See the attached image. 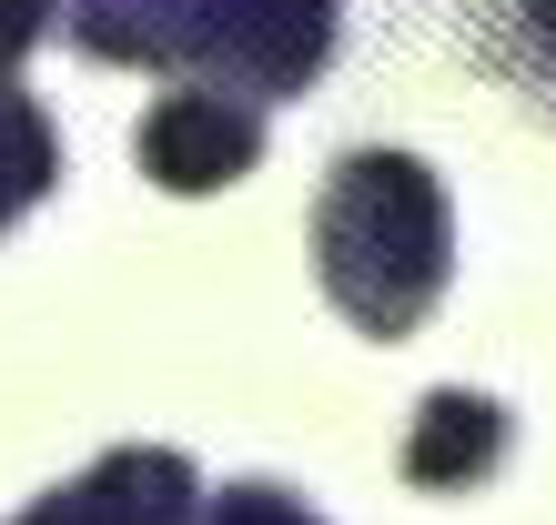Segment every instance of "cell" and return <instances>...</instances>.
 <instances>
[{"mask_svg":"<svg viewBox=\"0 0 556 525\" xmlns=\"http://www.w3.org/2000/svg\"><path fill=\"white\" fill-rule=\"evenodd\" d=\"M51 192H61V131L21 91V72H0V233H11L21 213H41Z\"/></svg>","mask_w":556,"mask_h":525,"instance_id":"cell-7","label":"cell"},{"mask_svg":"<svg viewBox=\"0 0 556 525\" xmlns=\"http://www.w3.org/2000/svg\"><path fill=\"white\" fill-rule=\"evenodd\" d=\"M314 283L354 334L405 344L455 283V213L445 182L395 142H354L314 192Z\"/></svg>","mask_w":556,"mask_h":525,"instance_id":"cell-2","label":"cell"},{"mask_svg":"<svg viewBox=\"0 0 556 525\" xmlns=\"http://www.w3.org/2000/svg\"><path fill=\"white\" fill-rule=\"evenodd\" d=\"M132 162H142V182H162V192H233L253 162H264V102L173 81V91L142 112Z\"/></svg>","mask_w":556,"mask_h":525,"instance_id":"cell-3","label":"cell"},{"mask_svg":"<svg viewBox=\"0 0 556 525\" xmlns=\"http://www.w3.org/2000/svg\"><path fill=\"white\" fill-rule=\"evenodd\" d=\"M506 445H516V414L496 405V394L435 384L415 405V424H405V454H395V465H405L415 496H476V485H496Z\"/></svg>","mask_w":556,"mask_h":525,"instance_id":"cell-5","label":"cell"},{"mask_svg":"<svg viewBox=\"0 0 556 525\" xmlns=\"http://www.w3.org/2000/svg\"><path fill=\"white\" fill-rule=\"evenodd\" d=\"M61 41L112 72L304 102L344 41V0H61Z\"/></svg>","mask_w":556,"mask_h":525,"instance_id":"cell-1","label":"cell"},{"mask_svg":"<svg viewBox=\"0 0 556 525\" xmlns=\"http://www.w3.org/2000/svg\"><path fill=\"white\" fill-rule=\"evenodd\" d=\"M466 61L516 112L556 121V0H476L466 11Z\"/></svg>","mask_w":556,"mask_h":525,"instance_id":"cell-6","label":"cell"},{"mask_svg":"<svg viewBox=\"0 0 556 525\" xmlns=\"http://www.w3.org/2000/svg\"><path fill=\"white\" fill-rule=\"evenodd\" d=\"M213 485L182 465L173 445H112L102 465H81L72 485L30 496L11 525H203Z\"/></svg>","mask_w":556,"mask_h":525,"instance_id":"cell-4","label":"cell"},{"mask_svg":"<svg viewBox=\"0 0 556 525\" xmlns=\"http://www.w3.org/2000/svg\"><path fill=\"white\" fill-rule=\"evenodd\" d=\"M203 525H324L304 496H293V485H223V496H203Z\"/></svg>","mask_w":556,"mask_h":525,"instance_id":"cell-8","label":"cell"},{"mask_svg":"<svg viewBox=\"0 0 556 525\" xmlns=\"http://www.w3.org/2000/svg\"><path fill=\"white\" fill-rule=\"evenodd\" d=\"M51 21H61V0H0V72H21Z\"/></svg>","mask_w":556,"mask_h":525,"instance_id":"cell-9","label":"cell"}]
</instances>
